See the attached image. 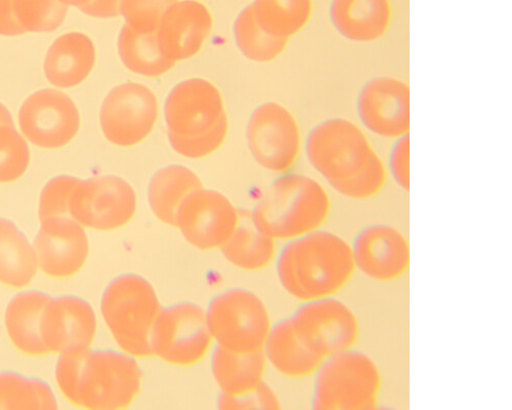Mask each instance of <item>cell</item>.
<instances>
[{"label":"cell","mask_w":512,"mask_h":410,"mask_svg":"<svg viewBox=\"0 0 512 410\" xmlns=\"http://www.w3.org/2000/svg\"><path fill=\"white\" fill-rule=\"evenodd\" d=\"M304 149L313 170L343 198L370 200L386 187V164L351 119L337 116L318 122L307 134Z\"/></svg>","instance_id":"1"},{"label":"cell","mask_w":512,"mask_h":410,"mask_svg":"<svg viewBox=\"0 0 512 410\" xmlns=\"http://www.w3.org/2000/svg\"><path fill=\"white\" fill-rule=\"evenodd\" d=\"M56 379L73 404L94 410L130 407L141 393L138 358L121 350L73 347L60 353Z\"/></svg>","instance_id":"2"},{"label":"cell","mask_w":512,"mask_h":410,"mask_svg":"<svg viewBox=\"0 0 512 410\" xmlns=\"http://www.w3.org/2000/svg\"><path fill=\"white\" fill-rule=\"evenodd\" d=\"M275 269L284 292L301 303L338 295L357 272L351 242L323 228L285 241Z\"/></svg>","instance_id":"3"},{"label":"cell","mask_w":512,"mask_h":410,"mask_svg":"<svg viewBox=\"0 0 512 410\" xmlns=\"http://www.w3.org/2000/svg\"><path fill=\"white\" fill-rule=\"evenodd\" d=\"M163 114L169 145L183 157L204 158L226 141L229 119L223 96L206 79L180 81L167 94Z\"/></svg>","instance_id":"4"},{"label":"cell","mask_w":512,"mask_h":410,"mask_svg":"<svg viewBox=\"0 0 512 410\" xmlns=\"http://www.w3.org/2000/svg\"><path fill=\"white\" fill-rule=\"evenodd\" d=\"M331 208L329 193L316 179L284 173L269 185L249 215L261 231L285 242L323 228Z\"/></svg>","instance_id":"5"},{"label":"cell","mask_w":512,"mask_h":410,"mask_svg":"<svg viewBox=\"0 0 512 410\" xmlns=\"http://www.w3.org/2000/svg\"><path fill=\"white\" fill-rule=\"evenodd\" d=\"M161 308L153 284L134 272L111 279L101 298V314L115 343L138 359L152 356L151 335Z\"/></svg>","instance_id":"6"},{"label":"cell","mask_w":512,"mask_h":410,"mask_svg":"<svg viewBox=\"0 0 512 410\" xmlns=\"http://www.w3.org/2000/svg\"><path fill=\"white\" fill-rule=\"evenodd\" d=\"M312 377V409L378 408L382 386L380 368L375 359L363 350L353 347L328 355Z\"/></svg>","instance_id":"7"},{"label":"cell","mask_w":512,"mask_h":410,"mask_svg":"<svg viewBox=\"0 0 512 410\" xmlns=\"http://www.w3.org/2000/svg\"><path fill=\"white\" fill-rule=\"evenodd\" d=\"M205 313L216 345L238 353L264 351L273 322L266 304L254 292L228 287L212 296Z\"/></svg>","instance_id":"8"},{"label":"cell","mask_w":512,"mask_h":410,"mask_svg":"<svg viewBox=\"0 0 512 410\" xmlns=\"http://www.w3.org/2000/svg\"><path fill=\"white\" fill-rule=\"evenodd\" d=\"M213 345L204 307L191 301L162 306L151 335L152 356L190 366L200 362Z\"/></svg>","instance_id":"9"},{"label":"cell","mask_w":512,"mask_h":410,"mask_svg":"<svg viewBox=\"0 0 512 410\" xmlns=\"http://www.w3.org/2000/svg\"><path fill=\"white\" fill-rule=\"evenodd\" d=\"M245 140L255 163L274 174L291 170L303 145L297 120L276 102H265L253 109L246 122Z\"/></svg>","instance_id":"10"},{"label":"cell","mask_w":512,"mask_h":410,"mask_svg":"<svg viewBox=\"0 0 512 410\" xmlns=\"http://www.w3.org/2000/svg\"><path fill=\"white\" fill-rule=\"evenodd\" d=\"M138 210L134 187L121 177L105 175L80 180L69 203L70 216L84 228L119 230L130 224Z\"/></svg>","instance_id":"11"},{"label":"cell","mask_w":512,"mask_h":410,"mask_svg":"<svg viewBox=\"0 0 512 410\" xmlns=\"http://www.w3.org/2000/svg\"><path fill=\"white\" fill-rule=\"evenodd\" d=\"M159 115L155 94L138 82H123L105 97L100 126L105 138L118 147H134L153 132Z\"/></svg>","instance_id":"12"},{"label":"cell","mask_w":512,"mask_h":410,"mask_svg":"<svg viewBox=\"0 0 512 410\" xmlns=\"http://www.w3.org/2000/svg\"><path fill=\"white\" fill-rule=\"evenodd\" d=\"M239 220L240 213L227 196L201 187L182 202L175 227L193 248L209 252L223 248Z\"/></svg>","instance_id":"13"},{"label":"cell","mask_w":512,"mask_h":410,"mask_svg":"<svg viewBox=\"0 0 512 410\" xmlns=\"http://www.w3.org/2000/svg\"><path fill=\"white\" fill-rule=\"evenodd\" d=\"M356 113L365 130L378 138L395 141L409 135V85L389 75L367 79L356 97Z\"/></svg>","instance_id":"14"},{"label":"cell","mask_w":512,"mask_h":410,"mask_svg":"<svg viewBox=\"0 0 512 410\" xmlns=\"http://www.w3.org/2000/svg\"><path fill=\"white\" fill-rule=\"evenodd\" d=\"M290 315L297 331L324 357L353 348L358 342L359 318L336 296L302 302Z\"/></svg>","instance_id":"15"},{"label":"cell","mask_w":512,"mask_h":410,"mask_svg":"<svg viewBox=\"0 0 512 410\" xmlns=\"http://www.w3.org/2000/svg\"><path fill=\"white\" fill-rule=\"evenodd\" d=\"M19 125L26 140L44 149L68 145L80 129V114L75 103L53 89L29 96L19 112Z\"/></svg>","instance_id":"16"},{"label":"cell","mask_w":512,"mask_h":410,"mask_svg":"<svg viewBox=\"0 0 512 410\" xmlns=\"http://www.w3.org/2000/svg\"><path fill=\"white\" fill-rule=\"evenodd\" d=\"M356 271L375 282H392L410 267V243L405 233L389 223L361 227L351 241Z\"/></svg>","instance_id":"17"},{"label":"cell","mask_w":512,"mask_h":410,"mask_svg":"<svg viewBox=\"0 0 512 410\" xmlns=\"http://www.w3.org/2000/svg\"><path fill=\"white\" fill-rule=\"evenodd\" d=\"M40 223L33 245L40 270L54 278L78 273L90 255V241L84 227L70 216Z\"/></svg>","instance_id":"18"},{"label":"cell","mask_w":512,"mask_h":410,"mask_svg":"<svg viewBox=\"0 0 512 410\" xmlns=\"http://www.w3.org/2000/svg\"><path fill=\"white\" fill-rule=\"evenodd\" d=\"M213 18L198 0H179L163 15L156 31L161 54L175 64L195 57L211 33Z\"/></svg>","instance_id":"19"},{"label":"cell","mask_w":512,"mask_h":410,"mask_svg":"<svg viewBox=\"0 0 512 410\" xmlns=\"http://www.w3.org/2000/svg\"><path fill=\"white\" fill-rule=\"evenodd\" d=\"M97 316L91 304L66 295L52 298L42 314L40 334L49 353L91 347L97 335Z\"/></svg>","instance_id":"20"},{"label":"cell","mask_w":512,"mask_h":410,"mask_svg":"<svg viewBox=\"0 0 512 410\" xmlns=\"http://www.w3.org/2000/svg\"><path fill=\"white\" fill-rule=\"evenodd\" d=\"M327 15L341 38L370 45L388 34L394 11L391 0H330Z\"/></svg>","instance_id":"21"},{"label":"cell","mask_w":512,"mask_h":410,"mask_svg":"<svg viewBox=\"0 0 512 410\" xmlns=\"http://www.w3.org/2000/svg\"><path fill=\"white\" fill-rule=\"evenodd\" d=\"M264 353L278 374L295 380L312 377L325 358L297 331L291 315L273 322Z\"/></svg>","instance_id":"22"},{"label":"cell","mask_w":512,"mask_h":410,"mask_svg":"<svg viewBox=\"0 0 512 410\" xmlns=\"http://www.w3.org/2000/svg\"><path fill=\"white\" fill-rule=\"evenodd\" d=\"M93 40L80 32L60 36L45 59L44 71L50 84L59 89H72L87 79L96 64Z\"/></svg>","instance_id":"23"},{"label":"cell","mask_w":512,"mask_h":410,"mask_svg":"<svg viewBox=\"0 0 512 410\" xmlns=\"http://www.w3.org/2000/svg\"><path fill=\"white\" fill-rule=\"evenodd\" d=\"M210 353V371L220 393L240 396L265 381L268 361L264 351L238 353L215 344Z\"/></svg>","instance_id":"24"},{"label":"cell","mask_w":512,"mask_h":410,"mask_svg":"<svg viewBox=\"0 0 512 410\" xmlns=\"http://www.w3.org/2000/svg\"><path fill=\"white\" fill-rule=\"evenodd\" d=\"M203 187L198 175L182 164H169L149 180L147 199L153 215L163 224L175 227L176 217L185 198Z\"/></svg>","instance_id":"25"},{"label":"cell","mask_w":512,"mask_h":410,"mask_svg":"<svg viewBox=\"0 0 512 410\" xmlns=\"http://www.w3.org/2000/svg\"><path fill=\"white\" fill-rule=\"evenodd\" d=\"M52 297L40 291H26L14 297L6 311V326L15 347L31 356L49 353L42 342L40 328L42 314Z\"/></svg>","instance_id":"26"},{"label":"cell","mask_w":512,"mask_h":410,"mask_svg":"<svg viewBox=\"0 0 512 410\" xmlns=\"http://www.w3.org/2000/svg\"><path fill=\"white\" fill-rule=\"evenodd\" d=\"M38 261L34 246L10 220L0 218V282L22 289L37 274Z\"/></svg>","instance_id":"27"},{"label":"cell","mask_w":512,"mask_h":410,"mask_svg":"<svg viewBox=\"0 0 512 410\" xmlns=\"http://www.w3.org/2000/svg\"><path fill=\"white\" fill-rule=\"evenodd\" d=\"M232 266L248 272L260 271L275 261L276 240L256 227L250 215L240 214L238 226L220 250Z\"/></svg>","instance_id":"28"},{"label":"cell","mask_w":512,"mask_h":410,"mask_svg":"<svg viewBox=\"0 0 512 410\" xmlns=\"http://www.w3.org/2000/svg\"><path fill=\"white\" fill-rule=\"evenodd\" d=\"M117 50L123 65L138 75L158 77L176 66L161 54L156 32H140L124 24L118 34Z\"/></svg>","instance_id":"29"},{"label":"cell","mask_w":512,"mask_h":410,"mask_svg":"<svg viewBox=\"0 0 512 410\" xmlns=\"http://www.w3.org/2000/svg\"><path fill=\"white\" fill-rule=\"evenodd\" d=\"M251 6L268 34L286 40L302 32L314 14V0H253Z\"/></svg>","instance_id":"30"},{"label":"cell","mask_w":512,"mask_h":410,"mask_svg":"<svg viewBox=\"0 0 512 410\" xmlns=\"http://www.w3.org/2000/svg\"><path fill=\"white\" fill-rule=\"evenodd\" d=\"M232 33L241 55L255 63L275 61L285 52L289 41L268 34L256 20L251 4L236 16Z\"/></svg>","instance_id":"31"},{"label":"cell","mask_w":512,"mask_h":410,"mask_svg":"<svg viewBox=\"0 0 512 410\" xmlns=\"http://www.w3.org/2000/svg\"><path fill=\"white\" fill-rule=\"evenodd\" d=\"M48 383L16 372H0V410H57Z\"/></svg>","instance_id":"32"},{"label":"cell","mask_w":512,"mask_h":410,"mask_svg":"<svg viewBox=\"0 0 512 410\" xmlns=\"http://www.w3.org/2000/svg\"><path fill=\"white\" fill-rule=\"evenodd\" d=\"M16 19L26 33L53 32L66 20L69 7L61 0H13Z\"/></svg>","instance_id":"33"},{"label":"cell","mask_w":512,"mask_h":410,"mask_svg":"<svg viewBox=\"0 0 512 410\" xmlns=\"http://www.w3.org/2000/svg\"><path fill=\"white\" fill-rule=\"evenodd\" d=\"M30 163L27 142L15 128L0 127V183H12L26 173Z\"/></svg>","instance_id":"34"},{"label":"cell","mask_w":512,"mask_h":410,"mask_svg":"<svg viewBox=\"0 0 512 410\" xmlns=\"http://www.w3.org/2000/svg\"><path fill=\"white\" fill-rule=\"evenodd\" d=\"M179 0H121L124 24L140 32H156L165 12Z\"/></svg>","instance_id":"35"},{"label":"cell","mask_w":512,"mask_h":410,"mask_svg":"<svg viewBox=\"0 0 512 410\" xmlns=\"http://www.w3.org/2000/svg\"><path fill=\"white\" fill-rule=\"evenodd\" d=\"M79 181L75 177L63 175L55 177L47 183L41 191L39 200L40 222L70 216V198Z\"/></svg>","instance_id":"36"},{"label":"cell","mask_w":512,"mask_h":410,"mask_svg":"<svg viewBox=\"0 0 512 410\" xmlns=\"http://www.w3.org/2000/svg\"><path fill=\"white\" fill-rule=\"evenodd\" d=\"M216 404L219 409H281L280 398L274 389L265 381L254 390L240 395L228 396L218 394Z\"/></svg>","instance_id":"37"},{"label":"cell","mask_w":512,"mask_h":410,"mask_svg":"<svg viewBox=\"0 0 512 410\" xmlns=\"http://www.w3.org/2000/svg\"><path fill=\"white\" fill-rule=\"evenodd\" d=\"M410 136L406 135L395 140L386 164L388 175L404 192L410 191Z\"/></svg>","instance_id":"38"},{"label":"cell","mask_w":512,"mask_h":410,"mask_svg":"<svg viewBox=\"0 0 512 410\" xmlns=\"http://www.w3.org/2000/svg\"><path fill=\"white\" fill-rule=\"evenodd\" d=\"M25 33L16 19L13 0H0V35L14 37Z\"/></svg>","instance_id":"39"},{"label":"cell","mask_w":512,"mask_h":410,"mask_svg":"<svg viewBox=\"0 0 512 410\" xmlns=\"http://www.w3.org/2000/svg\"><path fill=\"white\" fill-rule=\"evenodd\" d=\"M121 0H92L80 12L93 18L113 19L120 16Z\"/></svg>","instance_id":"40"},{"label":"cell","mask_w":512,"mask_h":410,"mask_svg":"<svg viewBox=\"0 0 512 410\" xmlns=\"http://www.w3.org/2000/svg\"><path fill=\"white\" fill-rule=\"evenodd\" d=\"M0 127L15 128L14 118L9 109L0 103Z\"/></svg>","instance_id":"41"},{"label":"cell","mask_w":512,"mask_h":410,"mask_svg":"<svg viewBox=\"0 0 512 410\" xmlns=\"http://www.w3.org/2000/svg\"><path fill=\"white\" fill-rule=\"evenodd\" d=\"M61 2L68 7H75L80 11L82 8L89 5L92 0H61Z\"/></svg>","instance_id":"42"}]
</instances>
